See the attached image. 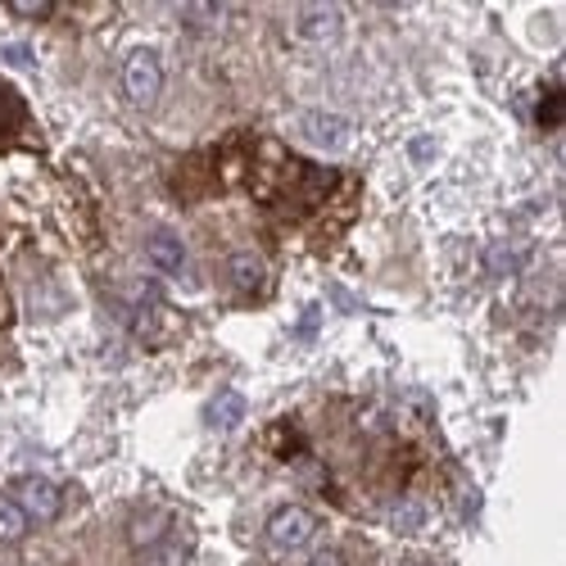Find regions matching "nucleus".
<instances>
[{"mask_svg": "<svg viewBox=\"0 0 566 566\" xmlns=\"http://www.w3.org/2000/svg\"><path fill=\"white\" fill-rule=\"evenodd\" d=\"M159 86H164V64H159V55L155 51H132L127 60H123V91L136 101V105H150L155 96H159Z\"/></svg>", "mask_w": 566, "mask_h": 566, "instance_id": "nucleus-1", "label": "nucleus"}, {"mask_svg": "<svg viewBox=\"0 0 566 566\" xmlns=\"http://www.w3.org/2000/svg\"><path fill=\"white\" fill-rule=\"evenodd\" d=\"M313 531H317V522H313V512L308 507H276L272 516H268V544L272 548H281V553H295V548H304L308 539H313Z\"/></svg>", "mask_w": 566, "mask_h": 566, "instance_id": "nucleus-2", "label": "nucleus"}, {"mask_svg": "<svg viewBox=\"0 0 566 566\" xmlns=\"http://www.w3.org/2000/svg\"><path fill=\"white\" fill-rule=\"evenodd\" d=\"M10 499L32 516V522H55L60 516V490H55V481H45V476H19Z\"/></svg>", "mask_w": 566, "mask_h": 566, "instance_id": "nucleus-3", "label": "nucleus"}, {"mask_svg": "<svg viewBox=\"0 0 566 566\" xmlns=\"http://www.w3.org/2000/svg\"><path fill=\"white\" fill-rule=\"evenodd\" d=\"M295 32H300V41H308V45H332V41H340V32H345V14H340L336 6H308V10H300Z\"/></svg>", "mask_w": 566, "mask_h": 566, "instance_id": "nucleus-4", "label": "nucleus"}, {"mask_svg": "<svg viewBox=\"0 0 566 566\" xmlns=\"http://www.w3.org/2000/svg\"><path fill=\"white\" fill-rule=\"evenodd\" d=\"M300 132L313 140V146H322V150H345V146H349V136H354L349 118L326 114V109H308V114L300 118Z\"/></svg>", "mask_w": 566, "mask_h": 566, "instance_id": "nucleus-5", "label": "nucleus"}, {"mask_svg": "<svg viewBox=\"0 0 566 566\" xmlns=\"http://www.w3.org/2000/svg\"><path fill=\"white\" fill-rule=\"evenodd\" d=\"M146 254H150L155 272H164V276H186V245H181V235H177V231H168V227L150 231Z\"/></svg>", "mask_w": 566, "mask_h": 566, "instance_id": "nucleus-6", "label": "nucleus"}, {"mask_svg": "<svg viewBox=\"0 0 566 566\" xmlns=\"http://www.w3.org/2000/svg\"><path fill=\"white\" fill-rule=\"evenodd\" d=\"M241 417H245V395L222 390V395H213L209 408H205V427H209V431H235V427H241Z\"/></svg>", "mask_w": 566, "mask_h": 566, "instance_id": "nucleus-7", "label": "nucleus"}, {"mask_svg": "<svg viewBox=\"0 0 566 566\" xmlns=\"http://www.w3.org/2000/svg\"><path fill=\"white\" fill-rule=\"evenodd\" d=\"M28 526H32V516H28L10 494H0V539L14 544V539L28 535Z\"/></svg>", "mask_w": 566, "mask_h": 566, "instance_id": "nucleus-8", "label": "nucleus"}, {"mask_svg": "<svg viewBox=\"0 0 566 566\" xmlns=\"http://www.w3.org/2000/svg\"><path fill=\"white\" fill-rule=\"evenodd\" d=\"M231 286H235V291H259V286H263V263H259V254H235V259H231Z\"/></svg>", "mask_w": 566, "mask_h": 566, "instance_id": "nucleus-9", "label": "nucleus"}, {"mask_svg": "<svg viewBox=\"0 0 566 566\" xmlns=\"http://www.w3.org/2000/svg\"><path fill=\"white\" fill-rule=\"evenodd\" d=\"M140 566H186V544H150Z\"/></svg>", "mask_w": 566, "mask_h": 566, "instance_id": "nucleus-10", "label": "nucleus"}, {"mask_svg": "<svg viewBox=\"0 0 566 566\" xmlns=\"http://www.w3.org/2000/svg\"><path fill=\"white\" fill-rule=\"evenodd\" d=\"M304 566H345V557H340L336 548H317V553H313Z\"/></svg>", "mask_w": 566, "mask_h": 566, "instance_id": "nucleus-11", "label": "nucleus"}, {"mask_svg": "<svg viewBox=\"0 0 566 566\" xmlns=\"http://www.w3.org/2000/svg\"><path fill=\"white\" fill-rule=\"evenodd\" d=\"M421 516H427V512H421V507H417V503H408V507H403V512H399V526H403V531H408V526H417V522H421Z\"/></svg>", "mask_w": 566, "mask_h": 566, "instance_id": "nucleus-12", "label": "nucleus"}, {"mask_svg": "<svg viewBox=\"0 0 566 566\" xmlns=\"http://www.w3.org/2000/svg\"><path fill=\"white\" fill-rule=\"evenodd\" d=\"M14 14H28V19H41V14H51V6H14Z\"/></svg>", "mask_w": 566, "mask_h": 566, "instance_id": "nucleus-13", "label": "nucleus"}]
</instances>
